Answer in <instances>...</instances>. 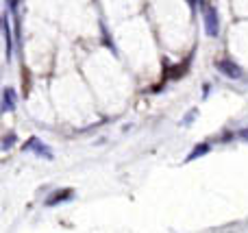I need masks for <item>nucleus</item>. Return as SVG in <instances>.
I'll use <instances>...</instances> for the list:
<instances>
[{
	"instance_id": "obj_2",
	"label": "nucleus",
	"mask_w": 248,
	"mask_h": 233,
	"mask_svg": "<svg viewBox=\"0 0 248 233\" xmlns=\"http://www.w3.org/2000/svg\"><path fill=\"white\" fill-rule=\"evenodd\" d=\"M218 70L229 78H240L242 77V68L237 63H233V61H229V59H220L218 61Z\"/></svg>"
},
{
	"instance_id": "obj_5",
	"label": "nucleus",
	"mask_w": 248,
	"mask_h": 233,
	"mask_svg": "<svg viewBox=\"0 0 248 233\" xmlns=\"http://www.w3.org/2000/svg\"><path fill=\"white\" fill-rule=\"evenodd\" d=\"M194 118H196V111H192V113H189V116H187V118H185V120H183V122H185V124H189V122H192V120H194Z\"/></svg>"
},
{
	"instance_id": "obj_4",
	"label": "nucleus",
	"mask_w": 248,
	"mask_h": 233,
	"mask_svg": "<svg viewBox=\"0 0 248 233\" xmlns=\"http://www.w3.org/2000/svg\"><path fill=\"white\" fill-rule=\"evenodd\" d=\"M237 138H240V140H244V142H248V129L240 131V133H237Z\"/></svg>"
},
{
	"instance_id": "obj_6",
	"label": "nucleus",
	"mask_w": 248,
	"mask_h": 233,
	"mask_svg": "<svg viewBox=\"0 0 248 233\" xmlns=\"http://www.w3.org/2000/svg\"><path fill=\"white\" fill-rule=\"evenodd\" d=\"M187 2H189V4H192V7H194V4H196V0H187Z\"/></svg>"
},
{
	"instance_id": "obj_1",
	"label": "nucleus",
	"mask_w": 248,
	"mask_h": 233,
	"mask_svg": "<svg viewBox=\"0 0 248 233\" xmlns=\"http://www.w3.org/2000/svg\"><path fill=\"white\" fill-rule=\"evenodd\" d=\"M202 17H205V33L209 35V37H218L220 20H218V11H216V7L202 2Z\"/></svg>"
},
{
	"instance_id": "obj_3",
	"label": "nucleus",
	"mask_w": 248,
	"mask_h": 233,
	"mask_svg": "<svg viewBox=\"0 0 248 233\" xmlns=\"http://www.w3.org/2000/svg\"><path fill=\"white\" fill-rule=\"evenodd\" d=\"M209 153V144H198L196 148H194L192 153L187 155V161H194V159H198V157H202V155H207Z\"/></svg>"
}]
</instances>
